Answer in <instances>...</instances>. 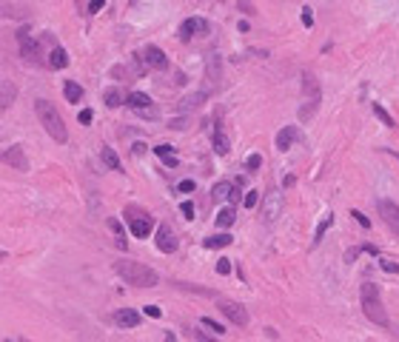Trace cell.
Here are the masks:
<instances>
[{"label": "cell", "instance_id": "ab89813d", "mask_svg": "<svg viewBox=\"0 0 399 342\" xmlns=\"http://www.w3.org/2000/svg\"><path fill=\"white\" fill-rule=\"evenodd\" d=\"M143 314H149V316L157 319V316H163V308H160V305H146V308H143Z\"/></svg>", "mask_w": 399, "mask_h": 342}, {"label": "cell", "instance_id": "3957f363", "mask_svg": "<svg viewBox=\"0 0 399 342\" xmlns=\"http://www.w3.org/2000/svg\"><path fill=\"white\" fill-rule=\"evenodd\" d=\"M359 299H362L365 316H368L371 322H376L379 328H388V325H390L388 311H385V305H382V297H379V291H376L373 282H362V288H359Z\"/></svg>", "mask_w": 399, "mask_h": 342}, {"label": "cell", "instance_id": "5bb4252c", "mask_svg": "<svg viewBox=\"0 0 399 342\" xmlns=\"http://www.w3.org/2000/svg\"><path fill=\"white\" fill-rule=\"evenodd\" d=\"M297 140H302V132L297 129V126H285L283 132L277 134V140H274V143H277V149H280V151H288Z\"/></svg>", "mask_w": 399, "mask_h": 342}, {"label": "cell", "instance_id": "30bf717a", "mask_svg": "<svg viewBox=\"0 0 399 342\" xmlns=\"http://www.w3.org/2000/svg\"><path fill=\"white\" fill-rule=\"evenodd\" d=\"M376 211H379L382 222L393 231V234H399V205L393 200H376Z\"/></svg>", "mask_w": 399, "mask_h": 342}, {"label": "cell", "instance_id": "9c48e42d", "mask_svg": "<svg viewBox=\"0 0 399 342\" xmlns=\"http://www.w3.org/2000/svg\"><path fill=\"white\" fill-rule=\"evenodd\" d=\"M0 163L12 166L15 171H29V157H26V151H23V146H9V149H3L0 151Z\"/></svg>", "mask_w": 399, "mask_h": 342}, {"label": "cell", "instance_id": "83f0119b", "mask_svg": "<svg viewBox=\"0 0 399 342\" xmlns=\"http://www.w3.org/2000/svg\"><path fill=\"white\" fill-rule=\"evenodd\" d=\"M103 100H106V105H108V108H117L120 103H125V100H123V94H120L117 88H106V91H103Z\"/></svg>", "mask_w": 399, "mask_h": 342}, {"label": "cell", "instance_id": "f6af8a7d", "mask_svg": "<svg viewBox=\"0 0 399 342\" xmlns=\"http://www.w3.org/2000/svg\"><path fill=\"white\" fill-rule=\"evenodd\" d=\"M171 129H186V117H180V120H171Z\"/></svg>", "mask_w": 399, "mask_h": 342}, {"label": "cell", "instance_id": "d6a6232c", "mask_svg": "<svg viewBox=\"0 0 399 342\" xmlns=\"http://www.w3.org/2000/svg\"><path fill=\"white\" fill-rule=\"evenodd\" d=\"M351 217H354V219H356V222H359V225H362V228H371V219L365 217L362 211H356V208H351Z\"/></svg>", "mask_w": 399, "mask_h": 342}, {"label": "cell", "instance_id": "8d00e7d4", "mask_svg": "<svg viewBox=\"0 0 399 342\" xmlns=\"http://www.w3.org/2000/svg\"><path fill=\"white\" fill-rule=\"evenodd\" d=\"M302 26H314V12L308 9V6H305V9H302Z\"/></svg>", "mask_w": 399, "mask_h": 342}, {"label": "cell", "instance_id": "7c38bea8", "mask_svg": "<svg viewBox=\"0 0 399 342\" xmlns=\"http://www.w3.org/2000/svg\"><path fill=\"white\" fill-rule=\"evenodd\" d=\"M128 228H131V234L137 240H146L151 234V228H154V217L149 214H137V217H128Z\"/></svg>", "mask_w": 399, "mask_h": 342}, {"label": "cell", "instance_id": "8992f818", "mask_svg": "<svg viewBox=\"0 0 399 342\" xmlns=\"http://www.w3.org/2000/svg\"><path fill=\"white\" fill-rule=\"evenodd\" d=\"M140 63L146 66V69H154V71H166L169 69V57H166V52L160 49V46H146L140 52Z\"/></svg>", "mask_w": 399, "mask_h": 342}, {"label": "cell", "instance_id": "74e56055", "mask_svg": "<svg viewBox=\"0 0 399 342\" xmlns=\"http://www.w3.org/2000/svg\"><path fill=\"white\" fill-rule=\"evenodd\" d=\"M154 154H157V157L163 160V157H169V154H174V149H171V146H166V143H163V146H157V149H154Z\"/></svg>", "mask_w": 399, "mask_h": 342}, {"label": "cell", "instance_id": "ac0fdd59", "mask_svg": "<svg viewBox=\"0 0 399 342\" xmlns=\"http://www.w3.org/2000/svg\"><path fill=\"white\" fill-rule=\"evenodd\" d=\"M49 66H52V69H66V66H69V54H66V49H63V46H54L52 52H49Z\"/></svg>", "mask_w": 399, "mask_h": 342}, {"label": "cell", "instance_id": "7dc6e473", "mask_svg": "<svg viewBox=\"0 0 399 342\" xmlns=\"http://www.w3.org/2000/svg\"><path fill=\"white\" fill-rule=\"evenodd\" d=\"M166 342H177V336H174V333L169 331V333H166Z\"/></svg>", "mask_w": 399, "mask_h": 342}, {"label": "cell", "instance_id": "4fadbf2b", "mask_svg": "<svg viewBox=\"0 0 399 342\" xmlns=\"http://www.w3.org/2000/svg\"><path fill=\"white\" fill-rule=\"evenodd\" d=\"M177 234L171 231V225H160L157 228V248L163 251V254H174L177 251Z\"/></svg>", "mask_w": 399, "mask_h": 342}, {"label": "cell", "instance_id": "6da1fadb", "mask_svg": "<svg viewBox=\"0 0 399 342\" xmlns=\"http://www.w3.org/2000/svg\"><path fill=\"white\" fill-rule=\"evenodd\" d=\"M114 271L120 274L128 285H134V288H154L160 282V274L154 271V268H149V265H143V263H131V260L114 263Z\"/></svg>", "mask_w": 399, "mask_h": 342}, {"label": "cell", "instance_id": "ba28073f", "mask_svg": "<svg viewBox=\"0 0 399 342\" xmlns=\"http://www.w3.org/2000/svg\"><path fill=\"white\" fill-rule=\"evenodd\" d=\"M208 20L205 18H186L180 23V40H194V37L208 35Z\"/></svg>", "mask_w": 399, "mask_h": 342}, {"label": "cell", "instance_id": "d6986e66", "mask_svg": "<svg viewBox=\"0 0 399 342\" xmlns=\"http://www.w3.org/2000/svg\"><path fill=\"white\" fill-rule=\"evenodd\" d=\"M106 228L114 234V243H117V246L125 248V228H123V222H120L117 217H108V219H106Z\"/></svg>", "mask_w": 399, "mask_h": 342}, {"label": "cell", "instance_id": "5b68a950", "mask_svg": "<svg viewBox=\"0 0 399 342\" xmlns=\"http://www.w3.org/2000/svg\"><path fill=\"white\" fill-rule=\"evenodd\" d=\"M217 308H220L222 316H225L228 322H234L237 328H245V325H248V311L239 305V302H234V299L217 297Z\"/></svg>", "mask_w": 399, "mask_h": 342}, {"label": "cell", "instance_id": "4dcf8cb0", "mask_svg": "<svg viewBox=\"0 0 399 342\" xmlns=\"http://www.w3.org/2000/svg\"><path fill=\"white\" fill-rule=\"evenodd\" d=\"M203 100H205V91H197V94H191V97H186V100H183V108H197Z\"/></svg>", "mask_w": 399, "mask_h": 342}, {"label": "cell", "instance_id": "cb8c5ba5", "mask_svg": "<svg viewBox=\"0 0 399 342\" xmlns=\"http://www.w3.org/2000/svg\"><path fill=\"white\" fill-rule=\"evenodd\" d=\"M334 225V214H325V217L319 219V225H317V231H314V246H319V243H322V237H325V231H328V228Z\"/></svg>", "mask_w": 399, "mask_h": 342}, {"label": "cell", "instance_id": "8fae6325", "mask_svg": "<svg viewBox=\"0 0 399 342\" xmlns=\"http://www.w3.org/2000/svg\"><path fill=\"white\" fill-rule=\"evenodd\" d=\"M20 54H23V57H26L29 63H35V66H43V52H40V43H37V40H32V37H29V32H20Z\"/></svg>", "mask_w": 399, "mask_h": 342}, {"label": "cell", "instance_id": "836d02e7", "mask_svg": "<svg viewBox=\"0 0 399 342\" xmlns=\"http://www.w3.org/2000/svg\"><path fill=\"white\" fill-rule=\"evenodd\" d=\"M257 202H259V191H248L245 194V200H242V205H245V208H254Z\"/></svg>", "mask_w": 399, "mask_h": 342}, {"label": "cell", "instance_id": "277c9868", "mask_svg": "<svg viewBox=\"0 0 399 342\" xmlns=\"http://www.w3.org/2000/svg\"><path fill=\"white\" fill-rule=\"evenodd\" d=\"M302 88H305V103L300 105V120L305 123V120H311L314 114H317L319 108V100H322V94H319V83L314 74H302Z\"/></svg>", "mask_w": 399, "mask_h": 342}, {"label": "cell", "instance_id": "9a60e30c", "mask_svg": "<svg viewBox=\"0 0 399 342\" xmlns=\"http://www.w3.org/2000/svg\"><path fill=\"white\" fill-rule=\"evenodd\" d=\"M15 97H18V86L12 80H0V114L15 103Z\"/></svg>", "mask_w": 399, "mask_h": 342}, {"label": "cell", "instance_id": "484cf974", "mask_svg": "<svg viewBox=\"0 0 399 342\" xmlns=\"http://www.w3.org/2000/svg\"><path fill=\"white\" fill-rule=\"evenodd\" d=\"M231 191H234V183H228V180H220V183L211 188V197H214V200H228Z\"/></svg>", "mask_w": 399, "mask_h": 342}, {"label": "cell", "instance_id": "1f68e13d", "mask_svg": "<svg viewBox=\"0 0 399 342\" xmlns=\"http://www.w3.org/2000/svg\"><path fill=\"white\" fill-rule=\"evenodd\" d=\"M180 211H183V217H186V219H194V202H191V200L180 202Z\"/></svg>", "mask_w": 399, "mask_h": 342}, {"label": "cell", "instance_id": "2e32d148", "mask_svg": "<svg viewBox=\"0 0 399 342\" xmlns=\"http://www.w3.org/2000/svg\"><path fill=\"white\" fill-rule=\"evenodd\" d=\"M114 322L120 328H137L140 325V314L134 308H120V311H114Z\"/></svg>", "mask_w": 399, "mask_h": 342}, {"label": "cell", "instance_id": "ee69618b", "mask_svg": "<svg viewBox=\"0 0 399 342\" xmlns=\"http://www.w3.org/2000/svg\"><path fill=\"white\" fill-rule=\"evenodd\" d=\"M91 117H94V114H91V108H83V111H80V123L89 126V123H91Z\"/></svg>", "mask_w": 399, "mask_h": 342}, {"label": "cell", "instance_id": "bcb514c9", "mask_svg": "<svg viewBox=\"0 0 399 342\" xmlns=\"http://www.w3.org/2000/svg\"><path fill=\"white\" fill-rule=\"evenodd\" d=\"M228 200H231V202H239V188H234V191L228 194Z\"/></svg>", "mask_w": 399, "mask_h": 342}, {"label": "cell", "instance_id": "e575fe53", "mask_svg": "<svg viewBox=\"0 0 399 342\" xmlns=\"http://www.w3.org/2000/svg\"><path fill=\"white\" fill-rule=\"evenodd\" d=\"M217 274H222V277H225V274H231V260L220 257V260H217Z\"/></svg>", "mask_w": 399, "mask_h": 342}, {"label": "cell", "instance_id": "44dd1931", "mask_svg": "<svg viewBox=\"0 0 399 342\" xmlns=\"http://www.w3.org/2000/svg\"><path fill=\"white\" fill-rule=\"evenodd\" d=\"M231 243H234V237H231V234H225V231H222V234H214V237H205V240H203V246H205V248H225V246H231Z\"/></svg>", "mask_w": 399, "mask_h": 342}, {"label": "cell", "instance_id": "603a6c76", "mask_svg": "<svg viewBox=\"0 0 399 342\" xmlns=\"http://www.w3.org/2000/svg\"><path fill=\"white\" fill-rule=\"evenodd\" d=\"M63 94H66V100H69V103H80V100H83V86H77L74 80H66Z\"/></svg>", "mask_w": 399, "mask_h": 342}, {"label": "cell", "instance_id": "7a4b0ae2", "mask_svg": "<svg viewBox=\"0 0 399 342\" xmlns=\"http://www.w3.org/2000/svg\"><path fill=\"white\" fill-rule=\"evenodd\" d=\"M35 114L37 120H40V126H43L46 132H49V137L57 143H69V132H66V123H63V117L57 114V108H54L49 100H35Z\"/></svg>", "mask_w": 399, "mask_h": 342}, {"label": "cell", "instance_id": "d590c367", "mask_svg": "<svg viewBox=\"0 0 399 342\" xmlns=\"http://www.w3.org/2000/svg\"><path fill=\"white\" fill-rule=\"evenodd\" d=\"M245 166H248V171H257V168L262 166V157H259V154H251V157L245 160Z\"/></svg>", "mask_w": 399, "mask_h": 342}, {"label": "cell", "instance_id": "f1b7e54d", "mask_svg": "<svg viewBox=\"0 0 399 342\" xmlns=\"http://www.w3.org/2000/svg\"><path fill=\"white\" fill-rule=\"evenodd\" d=\"M234 208H222V211H217V225L220 228H231L234 225Z\"/></svg>", "mask_w": 399, "mask_h": 342}, {"label": "cell", "instance_id": "681fc988", "mask_svg": "<svg viewBox=\"0 0 399 342\" xmlns=\"http://www.w3.org/2000/svg\"><path fill=\"white\" fill-rule=\"evenodd\" d=\"M131 3H137V0H131Z\"/></svg>", "mask_w": 399, "mask_h": 342}, {"label": "cell", "instance_id": "f546056e", "mask_svg": "<svg viewBox=\"0 0 399 342\" xmlns=\"http://www.w3.org/2000/svg\"><path fill=\"white\" fill-rule=\"evenodd\" d=\"M200 322H203L205 328H211V331L217 333V336H220V333H225V325H222V322H217V319H214V316H203V319H200Z\"/></svg>", "mask_w": 399, "mask_h": 342}, {"label": "cell", "instance_id": "f35d334b", "mask_svg": "<svg viewBox=\"0 0 399 342\" xmlns=\"http://www.w3.org/2000/svg\"><path fill=\"white\" fill-rule=\"evenodd\" d=\"M177 191H183V194L194 191V180H180V183H177Z\"/></svg>", "mask_w": 399, "mask_h": 342}, {"label": "cell", "instance_id": "7bdbcfd3", "mask_svg": "<svg viewBox=\"0 0 399 342\" xmlns=\"http://www.w3.org/2000/svg\"><path fill=\"white\" fill-rule=\"evenodd\" d=\"M103 6H106V0H91V3H89V15H97Z\"/></svg>", "mask_w": 399, "mask_h": 342}, {"label": "cell", "instance_id": "d4e9b609", "mask_svg": "<svg viewBox=\"0 0 399 342\" xmlns=\"http://www.w3.org/2000/svg\"><path fill=\"white\" fill-rule=\"evenodd\" d=\"M214 151H217V154H220V157H225V154H228L231 151V143H228V137H225V134L220 132V129H217V132H214Z\"/></svg>", "mask_w": 399, "mask_h": 342}, {"label": "cell", "instance_id": "c3c4849f", "mask_svg": "<svg viewBox=\"0 0 399 342\" xmlns=\"http://www.w3.org/2000/svg\"><path fill=\"white\" fill-rule=\"evenodd\" d=\"M3 257H6V254H3V251H0V260H3Z\"/></svg>", "mask_w": 399, "mask_h": 342}, {"label": "cell", "instance_id": "7402d4cb", "mask_svg": "<svg viewBox=\"0 0 399 342\" xmlns=\"http://www.w3.org/2000/svg\"><path fill=\"white\" fill-rule=\"evenodd\" d=\"M205 71H208V80H220L222 74V66H220V54H208V60H205Z\"/></svg>", "mask_w": 399, "mask_h": 342}, {"label": "cell", "instance_id": "b9f144b4", "mask_svg": "<svg viewBox=\"0 0 399 342\" xmlns=\"http://www.w3.org/2000/svg\"><path fill=\"white\" fill-rule=\"evenodd\" d=\"M379 265L385 268L388 274H399V265L396 263H390V260H379Z\"/></svg>", "mask_w": 399, "mask_h": 342}, {"label": "cell", "instance_id": "60d3db41", "mask_svg": "<svg viewBox=\"0 0 399 342\" xmlns=\"http://www.w3.org/2000/svg\"><path fill=\"white\" fill-rule=\"evenodd\" d=\"M191 339H197V342H217V339H211V336H208V333H203V331H191Z\"/></svg>", "mask_w": 399, "mask_h": 342}, {"label": "cell", "instance_id": "e0dca14e", "mask_svg": "<svg viewBox=\"0 0 399 342\" xmlns=\"http://www.w3.org/2000/svg\"><path fill=\"white\" fill-rule=\"evenodd\" d=\"M125 105H131L134 111H143V108H151L154 100L149 94H143V91H131V94H125Z\"/></svg>", "mask_w": 399, "mask_h": 342}, {"label": "cell", "instance_id": "52a82bcc", "mask_svg": "<svg viewBox=\"0 0 399 342\" xmlns=\"http://www.w3.org/2000/svg\"><path fill=\"white\" fill-rule=\"evenodd\" d=\"M283 208H285V200L280 191L262 194V219L265 222H274L277 217H283Z\"/></svg>", "mask_w": 399, "mask_h": 342}, {"label": "cell", "instance_id": "ffe728a7", "mask_svg": "<svg viewBox=\"0 0 399 342\" xmlns=\"http://www.w3.org/2000/svg\"><path fill=\"white\" fill-rule=\"evenodd\" d=\"M100 160H103V166H108L111 171H123V163H120V157L114 154V149L103 146V149H100Z\"/></svg>", "mask_w": 399, "mask_h": 342}, {"label": "cell", "instance_id": "4316f807", "mask_svg": "<svg viewBox=\"0 0 399 342\" xmlns=\"http://www.w3.org/2000/svg\"><path fill=\"white\" fill-rule=\"evenodd\" d=\"M373 114H376V117L382 120V126H388V129H396V120L390 117V114H388V108H385L382 103H373Z\"/></svg>", "mask_w": 399, "mask_h": 342}, {"label": "cell", "instance_id": "f907efd6", "mask_svg": "<svg viewBox=\"0 0 399 342\" xmlns=\"http://www.w3.org/2000/svg\"><path fill=\"white\" fill-rule=\"evenodd\" d=\"M6 342H12V339H6Z\"/></svg>", "mask_w": 399, "mask_h": 342}]
</instances>
